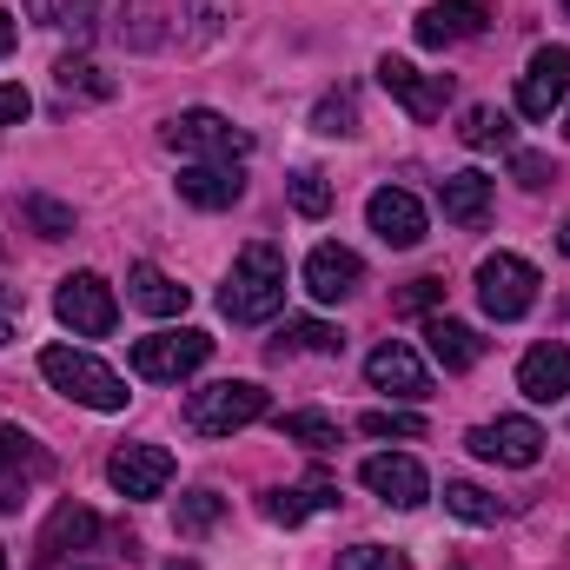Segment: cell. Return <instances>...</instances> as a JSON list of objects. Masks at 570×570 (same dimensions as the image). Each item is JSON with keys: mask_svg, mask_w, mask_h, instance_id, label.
I'll use <instances>...</instances> for the list:
<instances>
[{"mask_svg": "<svg viewBox=\"0 0 570 570\" xmlns=\"http://www.w3.org/2000/svg\"><path fill=\"white\" fill-rule=\"evenodd\" d=\"M20 219H27L40 239H67V233H73V206H60V199H47V193H27V199H20Z\"/></svg>", "mask_w": 570, "mask_h": 570, "instance_id": "obj_29", "label": "cell"}, {"mask_svg": "<svg viewBox=\"0 0 570 570\" xmlns=\"http://www.w3.org/2000/svg\"><path fill=\"white\" fill-rule=\"evenodd\" d=\"M67 7H73V0H27V20H40V27H67Z\"/></svg>", "mask_w": 570, "mask_h": 570, "instance_id": "obj_41", "label": "cell"}, {"mask_svg": "<svg viewBox=\"0 0 570 570\" xmlns=\"http://www.w3.org/2000/svg\"><path fill=\"white\" fill-rule=\"evenodd\" d=\"M358 431L365 438H425V419L419 412H365Z\"/></svg>", "mask_w": 570, "mask_h": 570, "instance_id": "obj_36", "label": "cell"}, {"mask_svg": "<svg viewBox=\"0 0 570 570\" xmlns=\"http://www.w3.org/2000/svg\"><path fill=\"white\" fill-rule=\"evenodd\" d=\"M491 193H498V186H491L484 173H451V179L438 186V206H444L451 226H484V219H491Z\"/></svg>", "mask_w": 570, "mask_h": 570, "instance_id": "obj_22", "label": "cell"}, {"mask_svg": "<svg viewBox=\"0 0 570 570\" xmlns=\"http://www.w3.org/2000/svg\"><path fill=\"white\" fill-rule=\"evenodd\" d=\"M458 140L478 146V153H491V146H511V120H504L498 107H464V127H458Z\"/></svg>", "mask_w": 570, "mask_h": 570, "instance_id": "obj_31", "label": "cell"}, {"mask_svg": "<svg viewBox=\"0 0 570 570\" xmlns=\"http://www.w3.org/2000/svg\"><path fill=\"white\" fill-rule=\"evenodd\" d=\"M7 338H13V325H7V312H0V345H7Z\"/></svg>", "mask_w": 570, "mask_h": 570, "instance_id": "obj_45", "label": "cell"}, {"mask_svg": "<svg viewBox=\"0 0 570 570\" xmlns=\"http://www.w3.org/2000/svg\"><path fill=\"white\" fill-rule=\"evenodd\" d=\"M94 531H100V518H94L87 504H60V511H53V524H47V538H40V564H53V558L80 551Z\"/></svg>", "mask_w": 570, "mask_h": 570, "instance_id": "obj_24", "label": "cell"}, {"mask_svg": "<svg viewBox=\"0 0 570 570\" xmlns=\"http://www.w3.org/2000/svg\"><path fill=\"white\" fill-rule=\"evenodd\" d=\"M358 285H365V266H358L352 246H312V253H305V292H312L318 305H338V298H352Z\"/></svg>", "mask_w": 570, "mask_h": 570, "instance_id": "obj_15", "label": "cell"}, {"mask_svg": "<svg viewBox=\"0 0 570 570\" xmlns=\"http://www.w3.org/2000/svg\"><path fill=\"white\" fill-rule=\"evenodd\" d=\"M166 146H173V153H199V159L239 166V159L253 153V134H239V127H233L226 114H213V107H186V114L166 120Z\"/></svg>", "mask_w": 570, "mask_h": 570, "instance_id": "obj_7", "label": "cell"}, {"mask_svg": "<svg viewBox=\"0 0 570 570\" xmlns=\"http://www.w3.org/2000/svg\"><path fill=\"white\" fill-rule=\"evenodd\" d=\"M312 134H325V140H352V134H358V100H352V87H338V94H325V100L312 107Z\"/></svg>", "mask_w": 570, "mask_h": 570, "instance_id": "obj_27", "label": "cell"}, {"mask_svg": "<svg viewBox=\"0 0 570 570\" xmlns=\"http://www.w3.org/2000/svg\"><path fill=\"white\" fill-rule=\"evenodd\" d=\"M332 504H338V484H332V478H305V484H292V491H266V518L285 524V531L305 524L312 511H332Z\"/></svg>", "mask_w": 570, "mask_h": 570, "instance_id": "obj_23", "label": "cell"}, {"mask_svg": "<svg viewBox=\"0 0 570 570\" xmlns=\"http://www.w3.org/2000/svg\"><path fill=\"white\" fill-rule=\"evenodd\" d=\"M279 438L305 444V451H332V444H338V425H332L325 412H285V419H279Z\"/></svg>", "mask_w": 570, "mask_h": 570, "instance_id": "obj_33", "label": "cell"}, {"mask_svg": "<svg viewBox=\"0 0 570 570\" xmlns=\"http://www.w3.org/2000/svg\"><path fill=\"white\" fill-rule=\"evenodd\" d=\"M213 358V338L199 325H179V332H153V338H134V372L153 379V385H179L186 372H199Z\"/></svg>", "mask_w": 570, "mask_h": 570, "instance_id": "obj_5", "label": "cell"}, {"mask_svg": "<svg viewBox=\"0 0 570 570\" xmlns=\"http://www.w3.org/2000/svg\"><path fill=\"white\" fill-rule=\"evenodd\" d=\"M127 298H134L140 312H153V318H179V312L193 305V292H186V285L173 279V273H159V266H146V259L127 273Z\"/></svg>", "mask_w": 570, "mask_h": 570, "instance_id": "obj_21", "label": "cell"}, {"mask_svg": "<svg viewBox=\"0 0 570 570\" xmlns=\"http://www.w3.org/2000/svg\"><path fill=\"white\" fill-rule=\"evenodd\" d=\"M166 570H193V564H166Z\"/></svg>", "mask_w": 570, "mask_h": 570, "instance_id": "obj_48", "label": "cell"}, {"mask_svg": "<svg viewBox=\"0 0 570 570\" xmlns=\"http://www.w3.org/2000/svg\"><path fill=\"white\" fill-rule=\"evenodd\" d=\"M365 226H372L392 253H412V246L425 239V206H419V193H405V186H379V193L365 199Z\"/></svg>", "mask_w": 570, "mask_h": 570, "instance_id": "obj_11", "label": "cell"}, {"mask_svg": "<svg viewBox=\"0 0 570 570\" xmlns=\"http://www.w3.org/2000/svg\"><path fill=\"white\" fill-rule=\"evenodd\" d=\"M478 458H491V464H511V471H531L538 458H544V431L531 425V419H498V425H478L464 438Z\"/></svg>", "mask_w": 570, "mask_h": 570, "instance_id": "obj_13", "label": "cell"}, {"mask_svg": "<svg viewBox=\"0 0 570 570\" xmlns=\"http://www.w3.org/2000/svg\"><path fill=\"white\" fill-rule=\"evenodd\" d=\"M558 253H564V259H570V219H564V233H558Z\"/></svg>", "mask_w": 570, "mask_h": 570, "instance_id": "obj_44", "label": "cell"}, {"mask_svg": "<svg viewBox=\"0 0 570 570\" xmlns=\"http://www.w3.org/2000/svg\"><path fill=\"white\" fill-rule=\"evenodd\" d=\"M564 13H570V0H564Z\"/></svg>", "mask_w": 570, "mask_h": 570, "instance_id": "obj_49", "label": "cell"}, {"mask_svg": "<svg viewBox=\"0 0 570 570\" xmlns=\"http://www.w3.org/2000/svg\"><path fill=\"white\" fill-rule=\"evenodd\" d=\"M564 140H570V107H564Z\"/></svg>", "mask_w": 570, "mask_h": 570, "instance_id": "obj_46", "label": "cell"}, {"mask_svg": "<svg viewBox=\"0 0 570 570\" xmlns=\"http://www.w3.org/2000/svg\"><path fill=\"white\" fill-rule=\"evenodd\" d=\"M444 511H451V518H464V524H498V518H504V504H498L491 491L464 484V478H451V484H444Z\"/></svg>", "mask_w": 570, "mask_h": 570, "instance_id": "obj_28", "label": "cell"}, {"mask_svg": "<svg viewBox=\"0 0 570 570\" xmlns=\"http://www.w3.org/2000/svg\"><path fill=\"white\" fill-rule=\"evenodd\" d=\"M379 87H385L412 120H438V114L451 107V73H425V67H412V60H399V53L379 60Z\"/></svg>", "mask_w": 570, "mask_h": 570, "instance_id": "obj_9", "label": "cell"}, {"mask_svg": "<svg viewBox=\"0 0 570 570\" xmlns=\"http://www.w3.org/2000/svg\"><path fill=\"white\" fill-rule=\"evenodd\" d=\"M511 173H518V186H531V193L558 179V166H551L544 153H511Z\"/></svg>", "mask_w": 570, "mask_h": 570, "instance_id": "obj_38", "label": "cell"}, {"mask_svg": "<svg viewBox=\"0 0 570 570\" xmlns=\"http://www.w3.org/2000/svg\"><path fill=\"white\" fill-rule=\"evenodd\" d=\"M570 100V47H538L531 67L518 73V114L524 120H551Z\"/></svg>", "mask_w": 570, "mask_h": 570, "instance_id": "obj_10", "label": "cell"}, {"mask_svg": "<svg viewBox=\"0 0 570 570\" xmlns=\"http://www.w3.org/2000/svg\"><path fill=\"white\" fill-rule=\"evenodd\" d=\"M219 518H226V498H219V491H206V484H199V491H186V498H179V511H173V524H179L186 538L213 531Z\"/></svg>", "mask_w": 570, "mask_h": 570, "instance_id": "obj_30", "label": "cell"}, {"mask_svg": "<svg viewBox=\"0 0 570 570\" xmlns=\"http://www.w3.org/2000/svg\"><path fill=\"white\" fill-rule=\"evenodd\" d=\"M491 20V0H431L419 13V47H458V40H478Z\"/></svg>", "mask_w": 570, "mask_h": 570, "instance_id": "obj_16", "label": "cell"}, {"mask_svg": "<svg viewBox=\"0 0 570 570\" xmlns=\"http://www.w3.org/2000/svg\"><path fill=\"white\" fill-rule=\"evenodd\" d=\"M292 206H298L305 219H325V213H332V179H325L318 166H298V173H292Z\"/></svg>", "mask_w": 570, "mask_h": 570, "instance_id": "obj_34", "label": "cell"}, {"mask_svg": "<svg viewBox=\"0 0 570 570\" xmlns=\"http://www.w3.org/2000/svg\"><path fill=\"white\" fill-rule=\"evenodd\" d=\"M266 412H273V399L253 379H219V385H199L186 399V425L199 431V438H233V431L259 425Z\"/></svg>", "mask_w": 570, "mask_h": 570, "instance_id": "obj_3", "label": "cell"}, {"mask_svg": "<svg viewBox=\"0 0 570 570\" xmlns=\"http://www.w3.org/2000/svg\"><path fill=\"white\" fill-rule=\"evenodd\" d=\"M94 7H100V0H73V7H67V33H94Z\"/></svg>", "mask_w": 570, "mask_h": 570, "instance_id": "obj_42", "label": "cell"}, {"mask_svg": "<svg viewBox=\"0 0 570 570\" xmlns=\"http://www.w3.org/2000/svg\"><path fill=\"white\" fill-rule=\"evenodd\" d=\"M33 114V100H27V87L20 80H0V127H20Z\"/></svg>", "mask_w": 570, "mask_h": 570, "instance_id": "obj_40", "label": "cell"}, {"mask_svg": "<svg viewBox=\"0 0 570 570\" xmlns=\"http://www.w3.org/2000/svg\"><path fill=\"white\" fill-rule=\"evenodd\" d=\"M0 570H7V544H0Z\"/></svg>", "mask_w": 570, "mask_h": 570, "instance_id": "obj_47", "label": "cell"}, {"mask_svg": "<svg viewBox=\"0 0 570 570\" xmlns=\"http://www.w3.org/2000/svg\"><path fill=\"white\" fill-rule=\"evenodd\" d=\"M107 484L120 498H159L173 484V451L166 444H120L107 458Z\"/></svg>", "mask_w": 570, "mask_h": 570, "instance_id": "obj_12", "label": "cell"}, {"mask_svg": "<svg viewBox=\"0 0 570 570\" xmlns=\"http://www.w3.org/2000/svg\"><path fill=\"white\" fill-rule=\"evenodd\" d=\"M338 345H345V338H338L325 318H292V325L279 332V345H273V352L285 358V352H338Z\"/></svg>", "mask_w": 570, "mask_h": 570, "instance_id": "obj_32", "label": "cell"}, {"mask_svg": "<svg viewBox=\"0 0 570 570\" xmlns=\"http://www.w3.org/2000/svg\"><path fill=\"white\" fill-rule=\"evenodd\" d=\"M226 13H233L226 0H193V7L179 13V20H186V40H193V47H206V40H219V27H226Z\"/></svg>", "mask_w": 570, "mask_h": 570, "instance_id": "obj_35", "label": "cell"}, {"mask_svg": "<svg viewBox=\"0 0 570 570\" xmlns=\"http://www.w3.org/2000/svg\"><path fill=\"white\" fill-rule=\"evenodd\" d=\"M279 305H285V253L273 239H253L233 259V279L219 292V312L233 325H266V318H279Z\"/></svg>", "mask_w": 570, "mask_h": 570, "instance_id": "obj_1", "label": "cell"}, {"mask_svg": "<svg viewBox=\"0 0 570 570\" xmlns=\"http://www.w3.org/2000/svg\"><path fill=\"white\" fill-rule=\"evenodd\" d=\"M13 40H20V27H13V13H7V7H0V60H7V53H13Z\"/></svg>", "mask_w": 570, "mask_h": 570, "instance_id": "obj_43", "label": "cell"}, {"mask_svg": "<svg viewBox=\"0 0 570 570\" xmlns=\"http://www.w3.org/2000/svg\"><path fill=\"white\" fill-rule=\"evenodd\" d=\"M239 193H246V179L226 159H199V166L179 173V199L199 206V213H226V206H239Z\"/></svg>", "mask_w": 570, "mask_h": 570, "instance_id": "obj_18", "label": "cell"}, {"mask_svg": "<svg viewBox=\"0 0 570 570\" xmlns=\"http://www.w3.org/2000/svg\"><path fill=\"white\" fill-rule=\"evenodd\" d=\"M53 87L67 100H114V73H100V60H87V53H60Z\"/></svg>", "mask_w": 570, "mask_h": 570, "instance_id": "obj_25", "label": "cell"}, {"mask_svg": "<svg viewBox=\"0 0 570 570\" xmlns=\"http://www.w3.org/2000/svg\"><path fill=\"white\" fill-rule=\"evenodd\" d=\"M365 379H372V392H385V399H431L425 358H419L412 345H399V338H385V345L365 358Z\"/></svg>", "mask_w": 570, "mask_h": 570, "instance_id": "obj_14", "label": "cell"}, {"mask_svg": "<svg viewBox=\"0 0 570 570\" xmlns=\"http://www.w3.org/2000/svg\"><path fill=\"white\" fill-rule=\"evenodd\" d=\"M425 345H431V358H438L444 372H471V365L484 358V338H478L464 318H444V312L425 318Z\"/></svg>", "mask_w": 570, "mask_h": 570, "instance_id": "obj_20", "label": "cell"}, {"mask_svg": "<svg viewBox=\"0 0 570 570\" xmlns=\"http://www.w3.org/2000/svg\"><path fill=\"white\" fill-rule=\"evenodd\" d=\"M358 478H365V491L385 498L392 511H419V504L431 498V478H425V464H419L412 451H372V458L358 464Z\"/></svg>", "mask_w": 570, "mask_h": 570, "instance_id": "obj_8", "label": "cell"}, {"mask_svg": "<svg viewBox=\"0 0 570 570\" xmlns=\"http://www.w3.org/2000/svg\"><path fill=\"white\" fill-rule=\"evenodd\" d=\"M392 305H399V312H431V305H444V279H412Z\"/></svg>", "mask_w": 570, "mask_h": 570, "instance_id": "obj_39", "label": "cell"}, {"mask_svg": "<svg viewBox=\"0 0 570 570\" xmlns=\"http://www.w3.org/2000/svg\"><path fill=\"white\" fill-rule=\"evenodd\" d=\"M40 372H47L53 392H67V399L87 405V412H120V405L134 399L127 379H120L114 365H100L94 352H80V345H47V352H40Z\"/></svg>", "mask_w": 570, "mask_h": 570, "instance_id": "obj_2", "label": "cell"}, {"mask_svg": "<svg viewBox=\"0 0 570 570\" xmlns=\"http://www.w3.org/2000/svg\"><path fill=\"white\" fill-rule=\"evenodd\" d=\"M53 312H60V325L73 338H107L120 325V298H114V285L100 273H67L60 292H53Z\"/></svg>", "mask_w": 570, "mask_h": 570, "instance_id": "obj_6", "label": "cell"}, {"mask_svg": "<svg viewBox=\"0 0 570 570\" xmlns=\"http://www.w3.org/2000/svg\"><path fill=\"white\" fill-rule=\"evenodd\" d=\"M159 13H166V0H120V40L127 47H159L166 40V27H159Z\"/></svg>", "mask_w": 570, "mask_h": 570, "instance_id": "obj_26", "label": "cell"}, {"mask_svg": "<svg viewBox=\"0 0 570 570\" xmlns=\"http://www.w3.org/2000/svg\"><path fill=\"white\" fill-rule=\"evenodd\" d=\"M338 570H405V558L385 544H352V551H338Z\"/></svg>", "mask_w": 570, "mask_h": 570, "instance_id": "obj_37", "label": "cell"}, {"mask_svg": "<svg viewBox=\"0 0 570 570\" xmlns=\"http://www.w3.org/2000/svg\"><path fill=\"white\" fill-rule=\"evenodd\" d=\"M518 392L531 399V405H558L570 399V345H531L524 358H518Z\"/></svg>", "mask_w": 570, "mask_h": 570, "instance_id": "obj_17", "label": "cell"}, {"mask_svg": "<svg viewBox=\"0 0 570 570\" xmlns=\"http://www.w3.org/2000/svg\"><path fill=\"white\" fill-rule=\"evenodd\" d=\"M538 266L531 259H518V253H491L484 266H478V305L498 318V325H511V318H524L531 305H538Z\"/></svg>", "mask_w": 570, "mask_h": 570, "instance_id": "obj_4", "label": "cell"}, {"mask_svg": "<svg viewBox=\"0 0 570 570\" xmlns=\"http://www.w3.org/2000/svg\"><path fill=\"white\" fill-rule=\"evenodd\" d=\"M40 471H47L40 444H33L20 425H0V511H13V504H20V484L40 478Z\"/></svg>", "mask_w": 570, "mask_h": 570, "instance_id": "obj_19", "label": "cell"}]
</instances>
